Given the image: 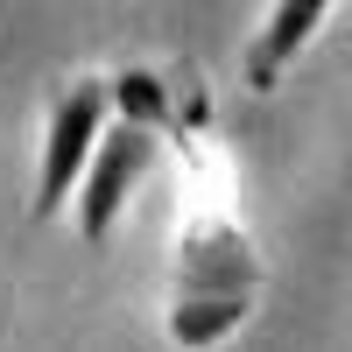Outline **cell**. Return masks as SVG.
<instances>
[{"label": "cell", "instance_id": "6da1fadb", "mask_svg": "<svg viewBox=\"0 0 352 352\" xmlns=\"http://www.w3.org/2000/svg\"><path fill=\"white\" fill-rule=\"evenodd\" d=\"M254 289H261V261L247 247L240 219L204 204L176 232V275H169V317H162L169 345L212 352L219 338H232L254 317Z\"/></svg>", "mask_w": 352, "mask_h": 352}, {"label": "cell", "instance_id": "7a4b0ae2", "mask_svg": "<svg viewBox=\"0 0 352 352\" xmlns=\"http://www.w3.org/2000/svg\"><path fill=\"white\" fill-rule=\"evenodd\" d=\"M106 106H113V78H71L50 106L43 127V162H36V204H28V226H43L64 212V197H78L85 169H92L99 141H106Z\"/></svg>", "mask_w": 352, "mask_h": 352}, {"label": "cell", "instance_id": "3957f363", "mask_svg": "<svg viewBox=\"0 0 352 352\" xmlns=\"http://www.w3.org/2000/svg\"><path fill=\"white\" fill-rule=\"evenodd\" d=\"M155 141H162L155 127H134V120L106 127L99 155H92V169H85V184H78V240H85V247H106V240H113V226H120L134 184H141L148 162H155Z\"/></svg>", "mask_w": 352, "mask_h": 352}, {"label": "cell", "instance_id": "277c9868", "mask_svg": "<svg viewBox=\"0 0 352 352\" xmlns=\"http://www.w3.org/2000/svg\"><path fill=\"white\" fill-rule=\"evenodd\" d=\"M338 8V0H275L268 21L254 28V43H247V85L254 92H275L282 71L303 56V43L324 28V14Z\"/></svg>", "mask_w": 352, "mask_h": 352}, {"label": "cell", "instance_id": "5b68a950", "mask_svg": "<svg viewBox=\"0 0 352 352\" xmlns=\"http://www.w3.org/2000/svg\"><path fill=\"white\" fill-rule=\"evenodd\" d=\"M113 106H120V120H134V127L184 134V106H204V92H197L190 78L169 85L155 71H120V78H113Z\"/></svg>", "mask_w": 352, "mask_h": 352}]
</instances>
